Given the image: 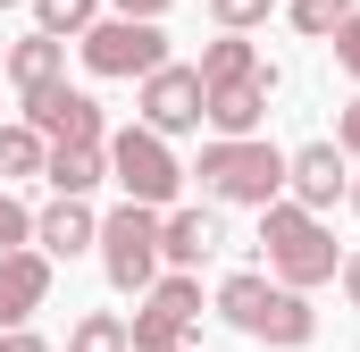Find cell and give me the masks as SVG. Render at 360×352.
I'll return each instance as SVG.
<instances>
[{"mask_svg": "<svg viewBox=\"0 0 360 352\" xmlns=\"http://www.w3.org/2000/svg\"><path fill=\"white\" fill-rule=\"evenodd\" d=\"M335 68H344V76L360 84V8L344 17V25H335Z\"/></svg>", "mask_w": 360, "mask_h": 352, "instance_id": "cell-24", "label": "cell"}, {"mask_svg": "<svg viewBox=\"0 0 360 352\" xmlns=\"http://www.w3.org/2000/svg\"><path fill=\"white\" fill-rule=\"evenodd\" d=\"M68 352H134V344H126V319L117 310H84L68 327Z\"/></svg>", "mask_w": 360, "mask_h": 352, "instance_id": "cell-19", "label": "cell"}, {"mask_svg": "<svg viewBox=\"0 0 360 352\" xmlns=\"http://www.w3.org/2000/svg\"><path fill=\"white\" fill-rule=\"evenodd\" d=\"M269 8H276V0H210V17H218L226 34H252V25H260Z\"/></svg>", "mask_w": 360, "mask_h": 352, "instance_id": "cell-23", "label": "cell"}, {"mask_svg": "<svg viewBox=\"0 0 360 352\" xmlns=\"http://www.w3.org/2000/svg\"><path fill=\"white\" fill-rule=\"evenodd\" d=\"M51 76H68V42L59 34H25V42H8V84L17 92H34V84H51Z\"/></svg>", "mask_w": 360, "mask_h": 352, "instance_id": "cell-16", "label": "cell"}, {"mask_svg": "<svg viewBox=\"0 0 360 352\" xmlns=\"http://www.w3.org/2000/svg\"><path fill=\"white\" fill-rule=\"evenodd\" d=\"M101 176H109V143H51V160H42L51 193H92Z\"/></svg>", "mask_w": 360, "mask_h": 352, "instance_id": "cell-15", "label": "cell"}, {"mask_svg": "<svg viewBox=\"0 0 360 352\" xmlns=\"http://www.w3.org/2000/svg\"><path fill=\"white\" fill-rule=\"evenodd\" d=\"M101 268H109L117 294H143L160 277V210L151 201H117L101 218Z\"/></svg>", "mask_w": 360, "mask_h": 352, "instance_id": "cell-5", "label": "cell"}, {"mask_svg": "<svg viewBox=\"0 0 360 352\" xmlns=\"http://www.w3.org/2000/svg\"><path fill=\"white\" fill-rule=\"evenodd\" d=\"M243 76H269V68H260V51H252L243 34H218V42L201 51V84H243Z\"/></svg>", "mask_w": 360, "mask_h": 352, "instance_id": "cell-17", "label": "cell"}, {"mask_svg": "<svg viewBox=\"0 0 360 352\" xmlns=\"http://www.w3.org/2000/svg\"><path fill=\"white\" fill-rule=\"evenodd\" d=\"M226 244V227H218V210H160V260L176 268H201L210 252Z\"/></svg>", "mask_w": 360, "mask_h": 352, "instance_id": "cell-14", "label": "cell"}, {"mask_svg": "<svg viewBox=\"0 0 360 352\" xmlns=\"http://www.w3.org/2000/svg\"><path fill=\"white\" fill-rule=\"evenodd\" d=\"M42 160H51V143L17 118V126H0V176H42Z\"/></svg>", "mask_w": 360, "mask_h": 352, "instance_id": "cell-18", "label": "cell"}, {"mask_svg": "<svg viewBox=\"0 0 360 352\" xmlns=\"http://www.w3.org/2000/svg\"><path fill=\"white\" fill-rule=\"evenodd\" d=\"M218 319H226L235 336L269 344V352H302L310 336H319L310 294H302V285H276V277H260V268H235V277L218 285Z\"/></svg>", "mask_w": 360, "mask_h": 352, "instance_id": "cell-1", "label": "cell"}, {"mask_svg": "<svg viewBox=\"0 0 360 352\" xmlns=\"http://www.w3.org/2000/svg\"><path fill=\"white\" fill-rule=\"evenodd\" d=\"M176 352H184V344H176Z\"/></svg>", "mask_w": 360, "mask_h": 352, "instance_id": "cell-31", "label": "cell"}, {"mask_svg": "<svg viewBox=\"0 0 360 352\" xmlns=\"http://www.w3.org/2000/svg\"><path fill=\"white\" fill-rule=\"evenodd\" d=\"M42 302H51V252L42 244L0 252V327H25Z\"/></svg>", "mask_w": 360, "mask_h": 352, "instance_id": "cell-11", "label": "cell"}, {"mask_svg": "<svg viewBox=\"0 0 360 352\" xmlns=\"http://www.w3.org/2000/svg\"><path fill=\"white\" fill-rule=\"evenodd\" d=\"M17 244H34V210L0 184V252H17Z\"/></svg>", "mask_w": 360, "mask_h": 352, "instance_id": "cell-22", "label": "cell"}, {"mask_svg": "<svg viewBox=\"0 0 360 352\" xmlns=\"http://www.w3.org/2000/svg\"><path fill=\"white\" fill-rule=\"evenodd\" d=\"M201 193L210 201H243V210H269L276 193H285V151L260 143V134H218V143H201Z\"/></svg>", "mask_w": 360, "mask_h": 352, "instance_id": "cell-3", "label": "cell"}, {"mask_svg": "<svg viewBox=\"0 0 360 352\" xmlns=\"http://www.w3.org/2000/svg\"><path fill=\"white\" fill-rule=\"evenodd\" d=\"M0 8H25V0H0Z\"/></svg>", "mask_w": 360, "mask_h": 352, "instance_id": "cell-30", "label": "cell"}, {"mask_svg": "<svg viewBox=\"0 0 360 352\" xmlns=\"http://www.w3.org/2000/svg\"><path fill=\"white\" fill-rule=\"evenodd\" d=\"M76 51H84L92 76H151L160 59H168V34H160V17H92L84 34H76Z\"/></svg>", "mask_w": 360, "mask_h": 352, "instance_id": "cell-4", "label": "cell"}, {"mask_svg": "<svg viewBox=\"0 0 360 352\" xmlns=\"http://www.w3.org/2000/svg\"><path fill=\"white\" fill-rule=\"evenodd\" d=\"M360 0H285V17H293V34H335L344 17H352Z\"/></svg>", "mask_w": 360, "mask_h": 352, "instance_id": "cell-21", "label": "cell"}, {"mask_svg": "<svg viewBox=\"0 0 360 352\" xmlns=\"http://www.w3.org/2000/svg\"><path fill=\"white\" fill-rule=\"evenodd\" d=\"M344 184H352V160H344V143H302V151H285V193L302 201V210H335L344 201Z\"/></svg>", "mask_w": 360, "mask_h": 352, "instance_id": "cell-10", "label": "cell"}, {"mask_svg": "<svg viewBox=\"0 0 360 352\" xmlns=\"http://www.w3.org/2000/svg\"><path fill=\"white\" fill-rule=\"evenodd\" d=\"M260 252H269V277L276 285H327L335 268H344V252H335V235H327V218L319 210H302L293 193H276L269 210H260Z\"/></svg>", "mask_w": 360, "mask_h": 352, "instance_id": "cell-2", "label": "cell"}, {"mask_svg": "<svg viewBox=\"0 0 360 352\" xmlns=\"http://www.w3.org/2000/svg\"><path fill=\"white\" fill-rule=\"evenodd\" d=\"M25 126L42 134V143H109V118H101V101L76 92L68 76H51V84L25 92Z\"/></svg>", "mask_w": 360, "mask_h": 352, "instance_id": "cell-8", "label": "cell"}, {"mask_svg": "<svg viewBox=\"0 0 360 352\" xmlns=\"http://www.w3.org/2000/svg\"><path fill=\"white\" fill-rule=\"evenodd\" d=\"M201 68H176V59H160V68H151V76H143V101H134V109H143V126H151V134H193V126H201Z\"/></svg>", "mask_w": 360, "mask_h": 352, "instance_id": "cell-9", "label": "cell"}, {"mask_svg": "<svg viewBox=\"0 0 360 352\" xmlns=\"http://www.w3.org/2000/svg\"><path fill=\"white\" fill-rule=\"evenodd\" d=\"M344 201H352V210H360V176H352V184H344Z\"/></svg>", "mask_w": 360, "mask_h": 352, "instance_id": "cell-29", "label": "cell"}, {"mask_svg": "<svg viewBox=\"0 0 360 352\" xmlns=\"http://www.w3.org/2000/svg\"><path fill=\"white\" fill-rule=\"evenodd\" d=\"M335 143H344V160H360V101L335 118Z\"/></svg>", "mask_w": 360, "mask_h": 352, "instance_id": "cell-25", "label": "cell"}, {"mask_svg": "<svg viewBox=\"0 0 360 352\" xmlns=\"http://www.w3.org/2000/svg\"><path fill=\"white\" fill-rule=\"evenodd\" d=\"M269 84H276V76L210 84V92H201V126H218V134H260V118H269Z\"/></svg>", "mask_w": 360, "mask_h": 352, "instance_id": "cell-13", "label": "cell"}, {"mask_svg": "<svg viewBox=\"0 0 360 352\" xmlns=\"http://www.w3.org/2000/svg\"><path fill=\"white\" fill-rule=\"evenodd\" d=\"M193 319H201V277H193V268L151 277V285H143V310L126 319V344L134 352H176Z\"/></svg>", "mask_w": 360, "mask_h": 352, "instance_id": "cell-7", "label": "cell"}, {"mask_svg": "<svg viewBox=\"0 0 360 352\" xmlns=\"http://www.w3.org/2000/svg\"><path fill=\"white\" fill-rule=\"evenodd\" d=\"M92 17H101V0H34V25H42V34H59V42H76Z\"/></svg>", "mask_w": 360, "mask_h": 352, "instance_id": "cell-20", "label": "cell"}, {"mask_svg": "<svg viewBox=\"0 0 360 352\" xmlns=\"http://www.w3.org/2000/svg\"><path fill=\"white\" fill-rule=\"evenodd\" d=\"M109 176L126 184V201L168 210L176 184H184V160L168 151V134H151V126H117V134H109Z\"/></svg>", "mask_w": 360, "mask_h": 352, "instance_id": "cell-6", "label": "cell"}, {"mask_svg": "<svg viewBox=\"0 0 360 352\" xmlns=\"http://www.w3.org/2000/svg\"><path fill=\"white\" fill-rule=\"evenodd\" d=\"M109 8H117V17H160L168 0H109Z\"/></svg>", "mask_w": 360, "mask_h": 352, "instance_id": "cell-28", "label": "cell"}, {"mask_svg": "<svg viewBox=\"0 0 360 352\" xmlns=\"http://www.w3.org/2000/svg\"><path fill=\"white\" fill-rule=\"evenodd\" d=\"M335 277H344V294H352V310H360V252H344V268H335Z\"/></svg>", "mask_w": 360, "mask_h": 352, "instance_id": "cell-27", "label": "cell"}, {"mask_svg": "<svg viewBox=\"0 0 360 352\" xmlns=\"http://www.w3.org/2000/svg\"><path fill=\"white\" fill-rule=\"evenodd\" d=\"M34 244H42L51 260H76V252H92V244H101L92 201H84V193H51V210L34 218Z\"/></svg>", "mask_w": 360, "mask_h": 352, "instance_id": "cell-12", "label": "cell"}, {"mask_svg": "<svg viewBox=\"0 0 360 352\" xmlns=\"http://www.w3.org/2000/svg\"><path fill=\"white\" fill-rule=\"evenodd\" d=\"M0 352H51V344H42L34 327H0Z\"/></svg>", "mask_w": 360, "mask_h": 352, "instance_id": "cell-26", "label": "cell"}]
</instances>
